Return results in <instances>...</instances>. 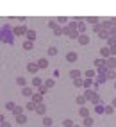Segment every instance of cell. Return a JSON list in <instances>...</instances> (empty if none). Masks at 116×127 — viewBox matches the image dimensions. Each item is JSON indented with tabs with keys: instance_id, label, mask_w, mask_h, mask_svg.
<instances>
[{
	"instance_id": "cell-1",
	"label": "cell",
	"mask_w": 116,
	"mask_h": 127,
	"mask_svg": "<svg viewBox=\"0 0 116 127\" xmlns=\"http://www.w3.org/2000/svg\"><path fill=\"white\" fill-rule=\"evenodd\" d=\"M27 32H29V31H27V29L23 27V25L14 27V29H13V34H14V36H23V34H27Z\"/></svg>"
},
{
	"instance_id": "cell-2",
	"label": "cell",
	"mask_w": 116,
	"mask_h": 127,
	"mask_svg": "<svg viewBox=\"0 0 116 127\" xmlns=\"http://www.w3.org/2000/svg\"><path fill=\"white\" fill-rule=\"evenodd\" d=\"M105 68H107V70H114V68H116V59H114V57L105 59Z\"/></svg>"
},
{
	"instance_id": "cell-3",
	"label": "cell",
	"mask_w": 116,
	"mask_h": 127,
	"mask_svg": "<svg viewBox=\"0 0 116 127\" xmlns=\"http://www.w3.org/2000/svg\"><path fill=\"white\" fill-rule=\"evenodd\" d=\"M100 54H102V59H109L111 57V48L109 47H102L100 48Z\"/></svg>"
},
{
	"instance_id": "cell-4",
	"label": "cell",
	"mask_w": 116,
	"mask_h": 127,
	"mask_svg": "<svg viewBox=\"0 0 116 127\" xmlns=\"http://www.w3.org/2000/svg\"><path fill=\"white\" fill-rule=\"evenodd\" d=\"M38 70H39L38 63H29V64H27V72H29V73H38Z\"/></svg>"
},
{
	"instance_id": "cell-5",
	"label": "cell",
	"mask_w": 116,
	"mask_h": 127,
	"mask_svg": "<svg viewBox=\"0 0 116 127\" xmlns=\"http://www.w3.org/2000/svg\"><path fill=\"white\" fill-rule=\"evenodd\" d=\"M77 59H79V56H77L75 52H68V54H66V61L68 63H75Z\"/></svg>"
},
{
	"instance_id": "cell-6",
	"label": "cell",
	"mask_w": 116,
	"mask_h": 127,
	"mask_svg": "<svg viewBox=\"0 0 116 127\" xmlns=\"http://www.w3.org/2000/svg\"><path fill=\"white\" fill-rule=\"evenodd\" d=\"M32 102L34 104H43V95L41 93H34L32 95Z\"/></svg>"
},
{
	"instance_id": "cell-7",
	"label": "cell",
	"mask_w": 116,
	"mask_h": 127,
	"mask_svg": "<svg viewBox=\"0 0 116 127\" xmlns=\"http://www.w3.org/2000/svg\"><path fill=\"white\" fill-rule=\"evenodd\" d=\"M79 43H80V45H88V43H89V36H88V34H80V36H79Z\"/></svg>"
},
{
	"instance_id": "cell-8",
	"label": "cell",
	"mask_w": 116,
	"mask_h": 127,
	"mask_svg": "<svg viewBox=\"0 0 116 127\" xmlns=\"http://www.w3.org/2000/svg\"><path fill=\"white\" fill-rule=\"evenodd\" d=\"M21 95H23V97H32V95H34V93H32V88L25 86V88L21 89Z\"/></svg>"
},
{
	"instance_id": "cell-9",
	"label": "cell",
	"mask_w": 116,
	"mask_h": 127,
	"mask_svg": "<svg viewBox=\"0 0 116 127\" xmlns=\"http://www.w3.org/2000/svg\"><path fill=\"white\" fill-rule=\"evenodd\" d=\"M75 102L79 104L80 107H84V104H86V97H84V95H79V97H77V99H75Z\"/></svg>"
},
{
	"instance_id": "cell-10",
	"label": "cell",
	"mask_w": 116,
	"mask_h": 127,
	"mask_svg": "<svg viewBox=\"0 0 116 127\" xmlns=\"http://www.w3.org/2000/svg\"><path fill=\"white\" fill-rule=\"evenodd\" d=\"M80 75H82V73H80L79 70H77V68H75V70H72V72H70V77H72L73 81H75V79H80Z\"/></svg>"
},
{
	"instance_id": "cell-11",
	"label": "cell",
	"mask_w": 116,
	"mask_h": 127,
	"mask_svg": "<svg viewBox=\"0 0 116 127\" xmlns=\"http://www.w3.org/2000/svg\"><path fill=\"white\" fill-rule=\"evenodd\" d=\"M84 75H86V79H93V77L97 75V72H95V70H91V68H88L86 72H84Z\"/></svg>"
},
{
	"instance_id": "cell-12",
	"label": "cell",
	"mask_w": 116,
	"mask_h": 127,
	"mask_svg": "<svg viewBox=\"0 0 116 127\" xmlns=\"http://www.w3.org/2000/svg\"><path fill=\"white\" fill-rule=\"evenodd\" d=\"M56 21H57V25H61V27H63V25H64V27H66V25H68V23H70V21H68V20H66V18H64V16H59V18H57V20H56Z\"/></svg>"
},
{
	"instance_id": "cell-13",
	"label": "cell",
	"mask_w": 116,
	"mask_h": 127,
	"mask_svg": "<svg viewBox=\"0 0 116 127\" xmlns=\"http://www.w3.org/2000/svg\"><path fill=\"white\" fill-rule=\"evenodd\" d=\"M36 113H39V115H45V113H46V107H45V104H38V107H36Z\"/></svg>"
},
{
	"instance_id": "cell-14",
	"label": "cell",
	"mask_w": 116,
	"mask_h": 127,
	"mask_svg": "<svg viewBox=\"0 0 116 127\" xmlns=\"http://www.w3.org/2000/svg\"><path fill=\"white\" fill-rule=\"evenodd\" d=\"M79 115L84 116V118H88V116H89V109H88V107H80V109H79Z\"/></svg>"
},
{
	"instance_id": "cell-15",
	"label": "cell",
	"mask_w": 116,
	"mask_h": 127,
	"mask_svg": "<svg viewBox=\"0 0 116 127\" xmlns=\"http://www.w3.org/2000/svg\"><path fill=\"white\" fill-rule=\"evenodd\" d=\"M16 84H18V86H21V88H25V86H27L25 77H18V79H16Z\"/></svg>"
},
{
	"instance_id": "cell-16",
	"label": "cell",
	"mask_w": 116,
	"mask_h": 127,
	"mask_svg": "<svg viewBox=\"0 0 116 127\" xmlns=\"http://www.w3.org/2000/svg\"><path fill=\"white\" fill-rule=\"evenodd\" d=\"M43 84H45V83H43L39 77H34V79H32V86H38V88H39V86H43Z\"/></svg>"
},
{
	"instance_id": "cell-17",
	"label": "cell",
	"mask_w": 116,
	"mask_h": 127,
	"mask_svg": "<svg viewBox=\"0 0 116 127\" xmlns=\"http://www.w3.org/2000/svg\"><path fill=\"white\" fill-rule=\"evenodd\" d=\"M25 36H27V41H34V40H36V32H34V31H29Z\"/></svg>"
},
{
	"instance_id": "cell-18",
	"label": "cell",
	"mask_w": 116,
	"mask_h": 127,
	"mask_svg": "<svg viewBox=\"0 0 116 127\" xmlns=\"http://www.w3.org/2000/svg\"><path fill=\"white\" fill-rule=\"evenodd\" d=\"M13 115H14V116L23 115V107H21V106H16V107H14V111H13Z\"/></svg>"
},
{
	"instance_id": "cell-19",
	"label": "cell",
	"mask_w": 116,
	"mask_h": 127,
	"mask_svg": "<svg viewBox=\"0 0 116 127\" xmlns=\"http://www.w3.org/2000/svg\"><path fill=\"white\" fill-rule=\"evenodd\" d=\"M43 125L45 127H52V118L50 116H43Z\"/></svg>"
},
{
	"instance_id": "cell-20",
	"label": "cell",
	"mask_w": 116,
	"mask_h": 127,
	"mask_svg": "<svg viewBox=\"0 0 116 127\" xmlns=\"http://www.w3.org/2000/svg\"><path fill=\"white\" fill-rule=\"evenodd\" d=\"M38 66H39V68H46V66H48V59H39Z\"/></svg>"
},
{
	"instance_id": "cell-21",
	"label": "cell",
	"mask_w": 116,
	"mask_h": 127,
	"mask_svg": "<svg viewBox=\"0 0 116 127\" xmlns=\"http://www.w3.org/2000/svg\"><path fill=\"white\" fill-rule=\"evenodd\" d=\"M86 29H88L86 23H84V21H79V32L80 34H86Z\"/></svg>"
},
{
	"instance_id": "cell-22",
	"label": "cell",
	"mask_w": 116,
	"mask_h": 127,
	"mask_svg": "<svg viewBox=\"0 0 116 127\" xmlns=\"http://www.w3.org/2000/svg\"><path fill=\"white\" fill-rule=\"evenodd\" d=\"M84 97H86V100H91L93 97H95V91H91V89H86V93H84Z\"/></svg>"
},
{
	"instance_id": "cell-23",
	"label": "cell",
	"mask_w": 116,
	"mask_h": 127,
	"mask_svg": "<svg viewBox=\"0 0 116 127\" xmlns=\"http://www.w3.org/2000/svg\"><path fill=\"white\" fill-rule=\"evenodd\" d=\"M86 21H88V23H95V25H98V23H100L97 16H89V18H86Z\"/></svg>"
},
{
	"instance_id": "cell-24",
	"label": "cell",
	"mask_w": 116,
	"mask_h": 127,
	"mask_svg": "<svg viewBox=\"0 0 116 127\" xmlns=\"http://www.w3.org/2000/svg\"><path fill=\"white\" fill-rule=\"evenodd\" d=\"M25 122H27V116H25V115L16 116V124H25Z\"/></svg>"
},
{
	"instance_id": "cell-25",
	"label": "cell",
	"mask_w": 116,
	"mask_h": 127,
	"mask_svg": "<svg viewBox=\"0 0 116 127\" xmlns=\"http://www.w3.org/2000/svg\"><path fill=\"white\" fill-rule=\"evenodd\" d=\"M93 122H95V120H93V116L84 118V125H88V127H91V125H93Z\"/></svg>"
},
{
	"instance_id": "cell-26",
	"label": "cell",
	"mask_w": 116,
	"mask_h": 127,
	"mask_svg": "<svg viewBox=\"0 0 116 127\" xmlns=\"http://www.w3.org/2000/svg\"><path fill=\"white\" fill-rule=\"evenodd\" d=\"M100 38H104V40H109L111 36H109V31H102V32H98Z\"/></svg>"
},
{
	"instance_id": "cell-27",
	"label": "cell",
	"mask_w": 116,
	"mask_h": 127,
	"mask_svg": "<svg viewBox=\"0 0 116 127\" xmlns=\"http://www.w3.org/2000/svg\"><path fill=\"white\" fill-rule=\"evenodd\" d=\"M32 47H34V41H25V43H23V48H25V50H30Z\"/></svg>"
},
{
	"instance_id": "cell-28",
	"label": "cell",
	"mask_w": 116,
	"mask_h": 127,
	"mask_svg": "<svg viewBox=\"0 0 116 127\" xmlns=\"http://www.w3.org/2000/svg\"><path fill=\"white\" fill-rule=\"evenodd\" d=\"M89 86H93V79H84V88L89 89Z\"/></svg>"
},
{
	"instance_id": "cell-29",
	"label": "cell",
	"mask_w": 116,
	"mask_h": 127,
	"mask_svg": "<svg viewBox=\"0 0 116 127\" xmlns=\"http://www.w3.org/2000/svg\"><path fill=\"white\" fill-rule=\"evenodd\" d=\"M113 111H114V107H113V106H104V113H107V115H111Z\"/></svg>"
},
{
	"instance_id": "cell-30",
	"label": "cell",
	"mask_w": 116,
	"mask_h": 127,
	"mask_svg": "<svg viewBox=\"0 0 116 127\" xmlns=\"http://www.w3.org/2000/svg\"><path fill=\"white\" fill-rule=\"evenodd\" d=\"M73 84H75L77 88H80V86H84V81H82V79H75V81H73Z\"/></svg>"
},
{
	"instance_id": "cell-31",
	"label": "cell",
	"mask_w": 116,
	"mask_h": 127,
	"mask_svg": "<svg viewBox=\"0 0 116 127\" xmlns=\"http://www.w3.org/2000/svg\"><path fill=\"white\" fill-rule=\"evenodd\" d=\"M36 107H38V104H34L32 100H30V102L27 104V109H32V111H36Z\"/></svg>"
},
{
	"instance_id": "cell-32",
	"label": "cell",
	"mask_w": 116,
	"mask_h": 127,
	"mask_svg": "<svg viewBox=\"0 0 116 127\" xmlns=\"http://www.w3.org/2000/svg\"><path fill=\"white\" fill-rule=\"evenodd\" d=\"M91 102L95 104V106H98V104H100V97H98V95L95 93V97H93V99H91Z\"/></svg>"
},
{
	"instance_id": "cell-33",
	"label": "cell",
	"mask_w": 116,
	"mask_h": 127,
	"mask_svg": "<svg viewBox=\"0 0 116 127\" xmlns=\"http://www.w3.org/2000/svg\"><path fill=\"white\" fill-rule=\"evenodd\" d=\"M107 79H116V72L114 70H109V72H107Z\"/></svg>"
},
{
	"instance_id": "cell-34",
	"label": "cell",
	"mask_w": 116,
	"mask_h": 127,
	"mask_svg": "<svg viewBox=\"0 0 116 127\" xmlns=\"http://www.w3.org/2000/svg\"><path fill=\"white\" fill-rule=\"evenodd\" d=\"M56 54H57V48L56 47H50L48 48V56H56Z\"/></svg>"
},
{
	"instance_id": "cell-35",
	"label": "cell",
	"mask_w": 116,
	"mask_h": 127,
	"mask_svg": "<svg viewBox=\"0 0 116 127\" xmlns=\"http://www.w3.org/2000/svg\"><path fill=\"white\" fill-rule=\"evenodd\" d=\"M45 86H46V88H52V86H54V79H46V81H45Z\"/></svg>"
},
{
	"instance_id": "cell-36",
	"label": "cell",
	"mask_w": 116,
	"mask_h": 127,
	"mask_svg": "<svg viewBox=\"0 0 116 127\" xmlns=\"http://www.w3.org/2000/svg\"><path fill=\"white\" fill-rule=\"evenodd\" d=\"M107 41H109V45H111V47H114V45H116V36H111V38L107 40Z\"/></svg>"
},
{
	"instance_id": "cell-37",
	"label": "cell",
	"mask_w": 116,
	"mask_h": 127,
	"mask_svg": "<svg viewBox=\"0 0 116 127\" xmlns=\"http://www.w3.org/2000/svg\"><path fill=\"white\" fill-rule=\"evenodd\" d=\"M72 40H79V36H80V32H72V34H68Z\"/></svg>"
},
{
	"instance_id": "cell-38",
	"label": "cell",
	"mask_w": 116,
	"mask_h": 127,
	"mask_svg": "<svg viewBox=\"0 0 116 127\" xmlns=\"http://www.w3.org/2000/svg\"><path fill=\"white\" fill-rule=\"evenodd\" d=\"M5 107L9 109V111H14V107H16V106H14L13 102H7V104H5Z\"/></svg>"
},
{
	"instance_id": "cell-39",
	"label": "cell",
	"mask_w": 116,
	"mask_h": 127,
	"mask_svg": "<svg viewBox=\"0 0 116 127\" xmlns=\"http://www.w3.org/2000/svg\"><path fill=\"white\" fill-rule=\"evenodd\" d=\"M95 111H97L98 115H100V113H104V106H100V104H98V106H95Z\"/></svg>"
},
{
	"instance_id": "cell-40",
	"label": "cell",
	"mask_w": 116,
	"mask_h": 127,
	"mask_svg": "<svg viewBox=\"0 0 116 127\" xmlns=\"http://www.w3.org/2000/svg\"><path fill=\"white\" fill-rule=\"evenodd\" d=\"M48 27H50V29H56V27H57V21L50 20V21H48Z\"/></svg>"
},
{
	"instance_id": "cell-41",
	"label": "cell",
	"mask_w": 116,
	"mask_h": 127,
	"mask_svg": "<svg viewBox=\"0 0 116 127\" xmlns=\"http://www.w3.org/2000/svg\"><path fill=\"white\" fill-rule=\"evenodd\" d=\"M63 124H64V127H73V122L72 120H64Z\"/></svg>"
},
{
	"instance_id": "cell-42",
	"label": "cell",
	"mask_w": 116,
	"mask_h": 127,
	"mask_svg": "<svg viewBox=\"0 0 116 127\" xmlns=\"http://www.w3.org/2000/svg\"><path fill=\"white\" fill-rule=\"evenodd\" d=\"M46 89H48V88H46V86H45V84H43V86H39V93H41V95H43V93H45V91H46Z\"/></svg>"
},
{
	"instance_id": "cell-43",
	"label": "cell",
	"mask_w": 116,
	"mask_h": 127,
	"mask_svg": "<svg viewBox=\"0 0 116 127\" xmlns=\"http://www.w3.org/2000/svg\"><path fill=\"white\" fill-rule=\"evenodd\" d=\"M111 48V57H113V54H116V45H114V47H109Z\"/></svg>"
},
{
	"instance_id": "cell-44",
	"label": "cell",
	"mask_w": 116,
	"mask_h": 127,
	"mask_svg": "<svg viewBox=\"0 0 116 127\" xmlns=\"http://www.w3.org/2000/svg\"><path fill=\"white\" fill-rule=\"evenodd\" d=\"M59 75H61V72H59V70H56V72H54V79H57Z\"/></svg>"
},
{
	"instance_id": "cell-45",
	"label": "cell",
	"mask_w": 116,
	"mask_h": 127,
	"mask_svg": "<svg viewBox=\"0 0 116 127\" xmlns=\"http://www.w3.org/2000/svg\"><path fill=\"white\" fill-rule=\"evenodd\" d=\"M0 127H11V124H9V122H7V120H5V122H4L2 125H0Z\"/></svg>"
},
{
	"instance_id": "cell-46",
	"label": "cell",
	"mask_w": 116,
	"mask_h": 127,
	"mask_svg": "<svg viewBox=\"0 0 116 127\" xmlns=\"http://www.w3.org/2000/svg\"><path fill=\"white\" fill-rule=\"evenodd\" d=\"M4 122H5V116H4V115H0V125H2Z\"/></svg>"
},
{
	"instance_id": "cell-47",
	"label": "cell",
	"mask_w": 116,
	"mask_h": 127,
	"mask_svg": "<svg viewBox=\"0 0 116 127\" xmlns=\"http://www.w3.org/2000/svg\"><path fill=\"white\" fill-rule=\"evenodd\" d=\"M113 107H116V99H113V104H111Z\"/></svg>"
},
{
	"instance_id": "cell-48",
	"label": "cell",
	"mask_w": 116,
	"mask_h": 127,
	"mask_svg": "<svg viewBox=\"0 0 116 127\" xmlns=\"http://www.w3.org/2000/svg\"><path fill=\"white\" fill-rule=\"evenodd\" d=\"M73 127H80V125H73Z\"/></svg>"
},
{
	"instance_id": "cell-49",
	"label": "cell",
	"mask_w": 116,
	"mask_h": 127,
	"mask_svg": "<svg viewBox=\"0 0 116 127\" xmlns=\"http://www.w3.org/2000/svg\"><path fill=\"white\" fill-rule=\"evenodd\" d=\"M114 88H116V81H114Z\"/></svg>"
}]
</instances>
